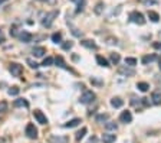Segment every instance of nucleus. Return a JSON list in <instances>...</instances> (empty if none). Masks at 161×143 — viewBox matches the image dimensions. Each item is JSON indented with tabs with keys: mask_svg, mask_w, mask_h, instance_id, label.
<instances>
[{
	"mask_svg": "<svg viewBox=\"0 0 161 143\" xmlns=\"http://www.w3.org/2000/svg\"><path fill=\"white\" fill-rule=\"evenodd\" d=\"M58 15H59V12L58 10H52V12H49V13H46V15H43L42 16V25L45 26V28H49L52 23H53L55 20V18H58Z\"/></svg>",
	"mask_w": 161,
	"mask_h": 143,
	"instance_id": "f257e3e1",
	"label": "nucleus"
},
{
	"mask_svg": "<svg viewBox=\"0 0 161 143\" xmlns=\"http://www.w3.org/2000/svg\"><path fill=\"white\" fill-rule=\"evenodd\" d=\"M129 20L132 23H137V25H144L145 19H144V15L140 12H131L129 13Z\"/></svg>",
	"mask_w": 161,
	"mask_h": 143,
	"instance_id": "f03ea898",
	"label": "nucleus"
},
{
	"mask_svg": "<svg viewBox=\"0 0 161 143\" xmlns=\"http://www.w3.org/2000/svg\"><path fill=\"white\" fill-rule=\"evenodd\" d=\"M94 100H95V93H92V91H85V93L81 96L79 101H81L82 104H89V103H92Z\"/></svg>",
	"mask_w": 161,
	"mask_h": 143,
	"instance_id": "7ed1b4c3",
	"label": "nucleus"
},
{
	"mask_svg": "<svg viewBox=\"0 0 161 143\" xmlns=\"http://www.w3.org/2000/svg\"><path fill=\"white\" fill-rule=\"evenodd\" d=\"M9 71L12 72L13 77H20L22 72H23V66L20 64H16V62H12L10 66H9Z\"/></svg>",
	"mask_w": 161,
	"mask_h": 143,
	"instance_id": "20e7f679",
	"label": "nucleus"
},
{
	"mask_svg": "<svg viewBox=\"0 0 161 143\" xmlns=\"http://www.w3.org/2000/svg\"><path fill=\"white\" fill-rule=\"evenodd\" d=\"M25 133H26V136H27L29 139H36V137H38V129L35 127V124H32V123H29V124L26 126Z\"/></svg>",
	"mask_w": 161,
	"mask_h": 143,
	"instance_id": "39448f33",
	"label": "nucleus"
},
{
	"mask_svg": "<svg viewBox=\"0 0 161 143\" xmlns=\"http://www.w3.org/2000/svg\"><path fill=\"white\" fill-rule=\"evenodd\" d=\"M118 74H121V75H128V77H131V75H134L135 74V71H134V68L129 65H125V66H119L118 68Z\"/></svg>",
	"mask_w": 161,
	"mask_h": 143,
	"instance_id": "423d86ee",
	"label": "nucleus"
},
{
	"mask_svg": "<svg viewBox=\"0 0 161 143\" xmlns=\"http://www.w3.org/2000/svg\"><path fill=\"white\" fill-rule=\"evenodd\" d=\"M33 116H35V119H36L38 123H40V124H43V126L48 124V117H46L40 110H35L33 111Z\"/></svg>",
	"mask_w": 161,
	"mask_h": 143,
	"instance_id": "0eeeda50",
	"label": "nucleus"
},
{
	"mask_svg": "<svg viewBox=\"0 0 161 143\" xmlns=\"http://www.w3.org/2000/svg\"><path fill=\"white\" fill-rule=\"evenodd\" d=\"M131 120H132V114H131V111L128 110H125V111H122L121 113V116H119V121L121 123H131Z\"/></svg>",
	"mask_w": 161,
	"mask_h": 143,
	"instance_id": "6e6552de",
	"label": "nucleus"
},
{
	"mask_svg": "<svg viewBox=\"0 0 161 143\" xmlns=\"http://www.w3.org/2000/svg\"><path fill=\"white\" fill-rule=\"evenodd\" d=\"M17 38L20 39L22 42H26V44H29L30 41H32V33H29V32H26V31H22L19 35H17Z\"/></svg>",
	"mask_w": 161,
	"mask_h": 143,
	"instance_id": "1a4fd4ad",
	"label": "nucleus"
},
{
	"mask_svg": "<svg viewBox=\"0 0 161 143\" xmlns=\"http://www.w3.org/2000/svg\"><path fill=\"white\" fill-rule=\"evenodd\" d=\"M151 100H152V104L161 106V90H155V91L151 94Z\"/></svg>",
	"mask_w": 161,
	"mask_h": 143,
	"instance_id": "9d476101",
	"label": "nucleus"
},
{
	"mask_svg": "<svg viewBox=\"0 0 161 143\" xmlns=\"http://www.w3.org/2000/svg\"><path fill=\"white\" fill-rule=\"evenodd\" d=\"M69 139L66 136H51L49 137V143H68Z\"/></svg>",
	"mask_w": 161,
	"mask_h": 143,
	"instance_id": "9b49d317",
	"label": "nucleus"
},
{
	"mask_svg": "<svg viewBox=\"0 0 161 143\" xmlns=\"http://www.w3.org/2000/svg\"><path fill=\"white\" fill-rule=\"evenodd\" d=\"M33 55L36 56V58H42L45 54H46V49L43 48V46H36V48H33Z\"/></svg>",
	"mask_w": 161,
	"mask_h": 143,
	"instance_id": "f8f14e48",
	"label": "nucleus"
},
{
	"mask_svg": "<svg viewBox=\"0 0 161 143\" xmlns=\"http://www.w3.org/2000/svg\"><path fill=\"white\" fill-rule=\"evenodd\" d=\"M81 45L85 46V48H88V49H97L98 48L97 44H95L94 41H89V39H84V41L81 42Z\"/></svg>",
	"mask_w": 161,
	"mask_h": 143,
	"instance_id": "ddd939ff",
	"label": "nucleus"
},
{
	"mask_svg": "<svg viewBox=\"0 0 161 143\" xmlns=\"http://www.w3.org/2000/svg\"><path fill=\"white\" fill-rule=\"evenodd\" d=\"M115 134H109V133H105V134H102V142L104 143H114L115 142Z\"/></svg>",
	"mask_w": 161,
	"mask_h": 143,
	"instance_id": "4468645a",
	"label": "nucleus"
},
{
	"mask_svg": "<svg viewBox=\"0 0 161 143\" xmlns=\"http://www.w3.org/2000/svg\"><path fill=\"white\" fill-rule=\"evenodd\" d=\"M53 62L56 64V65L59 66V68H64V69H69L68 66H66V64H65V61H64V58L62 56H56L53 59Z\"/></svg>",
	"mask_w": 161,
	"mask_h": 143,
	"instance_id": "2eb2a0df",
	"label": "nucleus"
},
{
	"mask_svg": "<svg viewBox=\"0 0 161 143\" xmlns=\"http://www.w3.org/2000/svg\"><path fill=\"white\" fill-rule=\"evenodd\" d=\"M111 106H112V107H115V109H119V107H122V106H124V101L119 98V97H114V98L111 100Z\"/></svg>",
	"mask_w": 161,
	"mask_h": 143,
	"instance_id": "dca6fc26",
	"label": "nucleus"
},
{
	"mask_svg": "<svg viewBox=\"0 0 161 143\" xmlns=\"http://www.w3.org/2000/svg\"><path fill=\"white\" fill-rule=\"evenodd\" d=\"M14 107H29V101L25 98L14 100Z\"/></svg>",
	"mask_w": 161,
	"mask_h": 143,
	"instance_id": "f3484780",
	"label": "nucleus"
},
{
	"mask_svg": "<svg viewBox=\"0 0 161 143\" xmlns=\"http://www.w3.org/2000/svg\"><path fill=\"white\" fill-rule=\"evenodd\" d=\"M81 123V119H72V120H69L68 123H65L64 127H68V129H72V127H76L78 124Z\"/></svg>",
	"mask_w": 161,
	"mask_h": 143,
	"instance_id": "a211bd4d",
	"label": "nucleus"
},
{
	"mask_svg": "<svg viewBox=\"0 0 161 143\" xmlns=\"http://www.w3.org/2000/svg\"><path fill=\"white\" fill-rule=\"evenodd\" d=\"M148 18H150L151 22H158L160 20V15L154 10H148Z\"/></svg>",
	"mask_w": 161,
	"mask_h": 143,
	"instance_id": "6ab92c4d",
	"label": "nucleus"
},
{
	"mask_svg": "<svg viewBox=\"0 0 161 143\" xmlns=\"http://www.w3.org/2000/svg\"><path fill=\"white\" fill-rule=\"evenodd\" d=\"M97 62H98V65L105 66V68H107V66H109V62H108L104 56H101V55H97Z\"/></svg>",
	"mask_w": 161,
	"mask_h": 143,
	"instance_id": "aec40b11",
	"label": "nucleus"
},
{
	"mask_svg": "<svg viewBox=\"0 0 161 143\" xmlns=\"http://www.w3.org/2000/svg\"><path fill=\"white\" fill-rule=\"evenodd\" d=\"M105 129H107V130H117L118 126H117L115 121H107V123H105Z\"/></svg>",
	"mask_w": 161,
	"mask_h": 143,
	"instance_id": "412c9836",
	"label": "nucleus"
},
{
	"mask_svg": "<svg viewBox=\"0 0 161 143\" xmlns=\"http://www.w3.org/2000/svg\"><path fill=\"white\" fill-rule=\"evenodd\" d=\"M155 59H157V56L154 55V54H152V55H145L144 58H142V64L147 65L148 62H152V61H155Z\"/></svg>",
	"mask_w": 161,
	"mask_h": 143,
	"instance_id": "4be33fe9",
	"label": "nucleus"
},
{
	"mask_svg": "<svg viewBox=\"0 0 161 143\" xmlns=\"http://www.w3.org/2000/svg\"><path fill=\"white\" fill-rule=\"evenodd\" d=\"M109 59H111V62H112L114 65H117L119 61H121V56H119V54H111V55H109Z\"/></svg>",
	"mask_w": 161,
	"mask_h": 143,
	"instance_id": "5701e85b",
	"label": "nucleus"
},
{
	"mask_svg": "<svg viewBox=\"0 0 161 143\" xmlns=\"http://www.w3.org/2000/svg\"><path fill=\"white\" fill-rule=\"evenodd\" d=\"M61 41H62V33L61 32H56L52 35V42L55 44H61Z\"/></svg>",
	"mask_w": 161,
	"mask_h": 143,
	"instance_id": "b1692460",
	"label": "nucleus"
},
{
	"mask_svg": "<svg viewBox=\"0 0 161 143\" xmlns=\"http://www.w3.org/2000/svg\"><path fill=\"white\" fill-rule=\"evenodd\" d=\"M137 88H138L140 91H142V93H145V91H148L150 85H148L147 82H138V84H137Z\"/></svg>",
	"mask_w": 161,
	"mask_h": 143,
	"instance_id": "393cba45",
	"label": "nucleus"
},
{
	"mask_svg": "<svg viewBox=\"0 0 161 143\" xmlns=\"http://www.w3.org/2000/svg\"><path fill=\"white\" fill-rule=\"evenodd\" d=\"M86 132H88V130H86V127H82V129H81L79 132L76 133L75 139H76V140H81V139H82V137H84V136L86 134Z\"/></svg>",
	"mask_w": 161,
	"mask_h": 143,
	"instance_id": "a878e982",
	"label": "nucleus"
},
{
	"mask_svg": "<svg viewBox=\"0 0 161 143\" xmlns=\"http://www.w3.org/2000/svg\"><path fill=\"white\" fill-rule=\"evenodd\" d=\"M52 64H53V58H52V56H48V58H45V59H43V62H42L43 66H51Z\"/></svg>",
	"mask_w": 161,
	"mask_h": 143,
	"instance_id": "bb28decb",
	"label": "nucleus"
},
{
	"mask_svg": "<svg viewBox=\"0 0 161 143\" xmlns=\"http://www.w3.org/2000/svg\"><path fill=\"white\" fill-rule=\"evenodd\" d=\"M125 65H129V66L137 65V59L135 58H125Z\"/></svg>",
	"mask_w": 161,
	"mask_h": 143,
	"instance_id": "cd10ccee",
	"label": "nucleus"
},
{
	"mask_svg": "<svg viewBox=\"0 0 161 143\" xmlns=\"http://www.w3.org/2000/svg\"><path fill=\"white\" fill-rule=\"evenodd\" d=\"M7 93H9V96H17V94L20 93V90H19L17 87H12V88H9Z\"/></svg>",
	"mask_w": 161,
	"mask_h": 143,
	"instance_id": "c85d7f7f",
	"label": "nucleus"
},
{
	"mask_svg": "<svg viewBox=\"0 0 161 143\" xmlns=\"http://www.w3.org/2000/svg\"><path fill=\"white\" fill-rule=\"evenodd\" d=\"M85 0H79V3H78V9H76V13H79V12L84 10V6H85Z\"/></svg>",
	"mask_w": 161,
	"mask_h": 143,
	"instance_id": "c756f323",
	"label": "nucleus"
},
{
	"mask_svg": "<svg viewBox=\"0 0 161 143\" xmlns=\"http://www.w3.org/2000/svg\"><path fill=\"white\" fill-rule=\"evenodd\" d=\"M72 46H74V44H72L71 41H68V42L62 44V49H65V51H69V49H71Z\"/></svg>",
	"mask_w": 161,
	"mask_h": 143,
	"instance_id": "7c9ffc66",
	"label": "nucleus"
},
{
	"mask_svg": "<svg viewBox=\"0 0 161 143\" xmlns=\"http://www.w3.org/2000/svg\"><path fill=\"white\" fill-rule=\"evenodd\" d=\"M108 120V114H99V116H97V121L98 123H102V121Z\"/></svg>",
	"mask_w": 161,
	"mask_h": 143,
	"instance_id": "2f4dec72",
	"label": "nucleus"
},
{
	"mask_svg": "<svg viewBox=\"0 0 161 143\" xmlns=\"http://www.w3.org/2000/svg\"><path fill=\"white\" fill-rule=\"evenodd\" d=\"M102 9H104V3H98L97 7H95V13H97V15H101Z\"/></svg>",
	"mask_w": 161,
	"mask_h": 143,
	"instance_id": "473e14b6",
	"label": "nucleus"
},
{
	"mask_svg": "<svg viewBox=\"0 0 161 143\" xmlns=\"http://www.w3.org/2000/svg\"><path fill=\"white\" fill-rule=\"evenodd\" d=\"M91 82H92V84H95V85H102V84H104L101 80H98V78H95V77L91 78Z\"/></svg>",
	"mask_w": 161,
	"mask_h": 143,
	"instance_id": "72a5a7b5",
	"label": "nucleus"
},
{
	"mask_svg": "<svg viewBox=\"0 0 161 143\" xmlns=\"http://www.w3.org/2000/svg\"><path fill=\"white\" fill-rule=\"evenodd\" d=\"M6 110H7V104H6V101H1L0 103V113H4Z\"/></svg>",
	"mask_w": 161,
	"mask_h": 143,
	"instance_id": "f704fd0d",
	"label": "nucleus"
},
{
	"mask_svg": "<svg viewBox=\"0 0 161 143\" xmlns=\"http://www.w3.org/2000/svg\"><path fill=\"white\" fill-rule=\"evenodd\" d=\"M26 62H27V64H29V66H30V68H33V69H36V68L39 66L38 64H36V62H35V61H32V59H27Z\"/></svg>",
	"mask_w": 161,
	"mask_h": 143,
	"instance_id": "c9c22d12",
	"label": "nucleus"
},
{
	"mask_svg": "<svg viewBox=\"0 0 161 143\" xmlns=\"http://www.w3.org/2000/svg\"><path fill=\"white\" fill-rule=\"evenodd\" d=\"M158 3V0H144V4H147V6H150V4H157Z\"/></svg>",
	"mask_w": 161,
	"mask_h": 143,
	"instance_id": "e433bc0d",
	"label": "nucleus"
},
{
	"mask_svg": "<svg viewBox=\"0 0 161 143\" xmlns=\"http://www.w3.org/2000/svg\"><path fill=\"white\" fill-rule=\"evenodd\" d=\"M72 33H74L75 36H82V32H78V29H75V28L72 29Z\"/></svg>",
	"mask_w": 161,
	"mask_h": 143,
	"instance_id": "4c0bfd02",
	"label": "nucleus"
},
{
	"mask_svg": "<svg viewBox=\"0 0 161 143\" xmlns=\"http://www.w3.org/2000/svg\"><path fill=\"white\" fill-rule=\"evenodd\" d=\"M108 44H111V45L117 44V39H114V38H109V39H108Z\"/></svg>",
	"mask_w": 161,
	"mask_h": 143,
	"instance_id": "58836bf2",
	"label": "nucleus"
},
{
	"mask_svg": "<svg viewBox=\"0 0 161 143\" xmlns=\"http://www.w3.org/2000/svg\"><path fill=\"white\" fill-rule=\"evenodd\" d=\"M4 41V35H3V32L0 31V42H3Z\"/></svg>",
	"mask_w": 161,
	"mask_h": 143,
	"instance_id": "ea45409f",
	"label": "nucleus"
},
{
	"mask_svg": "<svg viewBox=\"0 0 161 143\" xmlns=\"http://www.w3.org/2000/svg\"><path fill=\"white\" fill-rule=\"evenodd\" d=\"M46 3H49V4H55L56 3V0H45Z\"/></svg>",
	"mask_w": 161,
	"mask_h": 143,
	"instance_id": "a19ab883",
	"label": "nucleus"
},
{
	"mask_svg": "<svg viewBox=\"0 0 161 143\" xmlns=\"http://www.w3.org/2000/svg\"><path fill=\"white\" fill-rule=\"evenodd\" d=\"M154 48H157V49L161 51V44H154Z\"/></svg>",
	"mask_w": 161,
	"mask_h": 143,
	"instance_id": "79ce46f5",
	"label": "nucleus"
},
{
	"mask_svg": "<svg viewBox=\"0 0 161 143\" xmlns=\"http://www.w3.org/2000/svg\"><path fill=\"white\" fill-rule=\"evenodd\" d=\"M158 66H160V69H161V58L158 59Z\"/></svg>",
	"mask_w": 161,
	"mask_h": 143,
	"instance_id": "37998d69",
	"label": "nucleus"
},
{
	"mask_svg": "<svg viewBox=\"0 0 161 143\" xmlns=\"http://www.w3.org/2000/svg\"><path fill=\"white\" fill-rule=\"evenodd\" d=\"M3 1H4V0H0V6H1V3H3Z\"/></svg>",
	"mask_w": 161,
	"mask_h": 143,
	"instance_id": "c03bdc74",
	"label": "nucleus"
},
{
	"mask_svg": "<svg viewBox=\"0 0 161 143\" xmlns=\"http://www.w3.org/2000/svg\"><path fill=\"white\" fill-rule=\"evenodd\" d=\"M38 1H45V0H38Z\"/></svg>",
	"mask_w": 161,
	"mask_h": 143,
	"instance_id": "a18cd8bd",
	"label": "nucleus"
}]
</instances>
